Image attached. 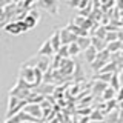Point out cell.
<instances>
[{
    "label": "cell",
    "instance_id": "cell-1",
    "mask_svg": "<svg viewBox=\"0 0 123 123\" xmlns=\"http://www.w3.org/2000/svg\"><path fill=\"white\" fill-rule=\"evenodd\" d=\"M20 80H23L29 88H36V68L23 65L20 69Z\"/></svg>",
    "mask_w": 123,
    "mask_h": 123
},
{
    "label": "cell",
    "instance_id": "cell-2",
    "mask_svg": "<svg viewBox=\"0 0 123 123\" xmlns=\"http://www.w3.org/2000/svg\"><path fill=\"white\" fill-rule=\"evenodd\" d=\"M26 100H20L17 97H12V95H9V102H8V111H6V118L12 117V115H15L17 112H20V111L25 108L26 105Z\"/></svg>",
    "mask_w": 123,
    "mask_h": 123
},
{
    "label": "cell",
    "instance_id": "cell-3",
    "mask_svg": "<svg viewBox=\"0 0 123 123\" xmlns=\"http://www.w3.org/2000/svg\"><path fill=\"white\" fill-rule=\"evenodd\" d=\"M111 60V54L106 51V49H103V51H100L97 52V57H95V60L91 63V68L94 69L95 72H98L100 69H102L105 65L108 63V62Z\"/></svg>",
    "mask_w": 123,
    "mask_h": 123
},
{
    "label": "cell",
    "instance_id": "cell-4",
    "mask_svg": "<svg viewBox=\"0 0 123 123\" xmlns=\"http://www.w3.org/2000/svg\"><path fill=\"white\" fill-rule=\"evenodd\" d=\"M22 111L25 114H28L29 117H32L34 120H37V122H40L42 118H43V111H42V108H40L38 103H26Z\"/></svg>",
    "mask_w": 123,
    "mask_h": 123
},
{
    "label": "cell",
    "instance_id": "cell-5",
    "mask_svg": "<svg viewBox=\"0 0 123 123\" xmlns=\"http://www.w3.org/2000/svg\"><path fill=\"white\" fill-rule=\"evenodd\" d=\"M3 29L6 31V32L12 34V36H18V34H23L28 31V28L25 26V23H23V20H12L9 23H6L5 26H3Z\"/></svg>",
    "mask_w": 123,
    "mask_h": 123
},
{
    "label": "cell",
    "instance_id": "cell-6",
    "mask_svg": "<svg viewBox=\"0 0 123 123\" xmlns=\"http://www.w3.org/2000/svg\"><path fill=\"white\" fill-rule=\"evenodd\" d=\"M36 5L42 9H45L46 12H49L51 15L59 14V0H37Z\"/></svg>",
    "mask_w": 123,
    "mask_h": 123
},
{
    "label": "cell",
    "instance_id": "cell-7",
    "mask_svg": "<svg viewBox=\"0 0 123 123\" xmlns=\"http://www.w3.org/2000/svg\"><path fill=\"white\" fill-rule=\"evenodd\" d=\"M59 72L63 77H69L74 74V69H75V63L72 62L71 59H62L60 63H59Z\"/></svg>",
    "mask_w": 123,
    "mask_h": 123
},
{
    "label": "cell",
    "instance_id": "cell-8",
    "mask_svg": "<svg viewBox=\"0 0 123 123\" xmlns=\"http://www.w3.org/2000/svg\"><path fill=\"white\" fill-rule=\"evenodd\" d=\"M38 20H40V14H38V11L34 9V8H32V9H29L28 12H26V15L23 17V23H25V26L28 29L36 28Z\"/></svg>",
    "mask_w": 123,
    "mask_h": 123
},
{
    "label": "cell",
    "instance_id": "cell-9",
    "mask_svg": "<svg viewBox=\"0 0 123 123\" xmlns=\"http://www.w3.org/2000/svg\"><path fill=\"white\" fill-rule=\"evenodd\" d=\"M59 34H60V42H62V45H69V43H72V42H75V40H77V37H75L68 28L60 29V31H59Z\"/></svg>",
    "mask_w": 123,
    "mask_h": 123
},
{
    "label": "cell",
    "instance_id": "cell-10",
    "mask_svg": "<svg viewBox=\"0 0 123 123\" xmlns=\"http://www.w3.org/2000/svg\"><path fill=\"white\" fill-rule=\"evenodd\" d=\"M123 115V111H120L118 108H114V109H111L109 112L105 114V117H103V120H105L106 123H115Z\"/></svg>",
    "mask_w": 123,
    "mask_h": 123
},
{
    "label": "cell",
    "instance_id": "cell-11",
    "mask_svg": "<svg viewBox=\"0 0 123 123\" xmlns=\"http://www.w3.org/2000/svg\"><path fill=\"white\" fill-rule=\"evenodd\" d=\"M52 54H55V52H54V49H52V46H51V42H49V38H48V40L40 46V49H38V55H42V57H51Z\"/></svg>",
    "mask_w": 123,
    "mask_h": 123
},
{
    "label": "cell",
    "instance_id": "cell-12",
    "mask_svg": "<svg viewBox=\"0 0 123 123\" xmlns=\"http://www.w3.org/2000/svg\"><path fill=\"white\" fill-rule=\"evenodd\" d=\"M106 51L109 54H115V52H120L123 51V43L120 40H115V42H111V43L106 45Z\"/></svg>",
    "mask_w": 123,
    "mask_h": 123
},
{
    "label": "cell",
    "instance_id": "cell-13",
    "mask_svg": "<svg viewBox=\"0 0 123 123\" xmlns=\"http://www.w3.org/2000/svg\"><path fill=\"white\" fill-rule=\"evenodd\" d=\"M91 46L95 49L97 52L103 51V49H106V42L102 40V38H97V37H92L91 38Z\"/></svg>",
    "mask_w": 123,
    "mask_h": 123
},
{
    "label": "cell",
    "instance_id": "cell-14",
    "mask_svg": "<svg viewBox=\"0 0 123 123\" xmlns=\"http://www.w3.org/2000/svg\"><path fill=\"white\" fill-rule=\"evenodd\" d=\"M49 42H51V46H52L54 52H57V51L60 49V46H62V42H60V34H59V31H55V32H54L52 36L49 37Z\"/></svg>",
    "mask_w": 123,
    "mask_h": 123
},
{
    "label": "cell",
    "instance_id": "cell-15",
    "mask_svg": "<svg viewBox=\"0 0 123 123\" xmlns=\"http://www.w3.org/2000/svg\"><path fill=\"white\" fill-rule=\"evenodd\" d=\"M75 43L80 48V51H85L86 48H89V46H91V37H88V36L86 37H77Z\"/></svg>",
    "mask_w": 123,
    "mask_h": 123
},
{
    "label": "cell",
    "instance_id": "cell-16",
    "mask_svg": "<svg viewBox=\"0 0 123 123\" xmlns=\"http://www.w3.org/2000/svg\"><path fill=\"white\" fill-rule=\"evenodd\" d=\"M115 94H117V91H115L114 88L108 86L106 89L102 92V98L105 100V102H109V100H115Z\"/></svg>",
    "mask_w": 123,
    "mask_h": 123
},
{
    "label": "cell",
    "instance_id": "cell-17",
    "mask_svg": "<svg viewBox=\"0 0 123 123\" xmlns=\"http://www.w3.org/2000/svg\"><path fill=\"white\" fill-rule=\"evenodd\" d=\"M95 57H97V51H95V49L92 48V46H89V48L85 49V60H86L89 65L95 60Z\"/></svg>",
    "mask_w": 123,
    "mask_h": 123
},
{
    "label": "cell",
    "instance_id": "cell-18",
    "mask_svg": "<svg viewBox=\"0 0 123 123\" xmlns=\"http://www.w3.org/2000/svg\"><path fill=\"white\" fill-rule=\"evenodd\" d=\"M108 86H109V85H108L106 82H102V80H97V82L94 83V86H92V89H94V94H97V92H98V94H102V92L105 91Z\"/></svg>",
    "mask_w": 123,
    "mask_h": 123
},
{
    "label": "cell",
    "instance_id": "cell-19",
    "mask_svg": "<svg viewBox=\"0 0 123 123\" xmlns=\"http://www.w3.org/2000/svg\"><path fill=\"white\" fill-rule=\"evenodd\" d=\"M79 52H80V48L77 46L75 42H72V43H69V45H68V54H69V59H71V57L79 55Z\"/></svg>",
    "mask_w": 123,
    "mask_h": 123
},
{
    "label": "cell",
    "instance_id": "cell-20",
    "mask_svg": "<svg viewBox=\"0 0 123 123\" xmlns=\"http://www.w3.org/2000/svg\"><path fill=\"white\" fill-rule=\"evenodd\" d=\"M115 40H118V31H108V32H106V37H105L106 45L111 43V42H115Z\"/></svg>",
    "mask_w": 123,
    "mask_h": 123
},
{
    "label": "cell",
    "instance_id": "cell-21",
    "mask_svg": "<svg viewBox=\"0 0 123 123\" xmlns=\"http://www.w3.org/2000/svg\"><path fill=\"white\" fill-rule=\"evenodd\" d=\"M37 3V0H22L20 2V6L23 8V9H26V11H29V9H32V6Z\"/></svg>",
    "mask_w": 123,
    "mask_h": 123
},
{
    "label": "cell",
    "instance_id": "cell-22",
    "mask_svg": "<svg viewBox=\"0 0 123 123\" xmlns=\"http://www.w3.org/2000/svg\"><path fill=\"white\" fill-rule=\"evenodd\" d=\"M106 28L105 26H98V29H95V37L97 38H102V40H105V37H106Z\"/></svg>",
    "mask_w": 123,
    "mask_h": 123
},
{
    "label": "cell",
    "instance_id": "cell-23",
    "mask_svg": "<svg viewBox=\"0 0 123 123\" xmlns=\"http://www.w3.org/2000/svg\"><path fill=\"white\" fill-rule=\"evenodd\" d=\"M103 117H105V114H103L100 109H97V111H92L91 118H92L94 122H97V120H98V122H102V120H103Z\"/></svg>",
    "mask_w": 123,
    "mask_h": 123
},
{
    "label": "cell",
    "instance_id": "cell-24",
    "mask_svg": "<svg viewBox=\"0 0 123 123\" xmlns=\"http://www.w3.org/2000/svg\"><path fill=\"white\" fill-rule=\"evenodd\" d=\"M115 100H117V103L123 102V86H120V89H117V94H115Z\"/></svg>",
    "mask_w": 123,
    "mask_h": 123
},
{
    "label": "cell",
    "instance_id": "cell-25",
    "mask_svg": "<svg viewBox=\"0 0 123 123\" xmlns=\"http://www.w3.org/2000/svg\"><path fill=\"white\" fill-rule=\"evenodd\" d=\"M114 6L117 11H123V0H114Z\"/></svg>",
    "mask_w": 123,
    "mask_h": 123
},
{
    "label": "cell",
    "instance_id": "cell-26",
    "mask_svg": "<svg viewBox=\"0 0 123 123\" xmlns=\"http://www.w3.org/2000/svg\"><path fill=\"white\" fill-rule=\"evenodd\" d=\"M80 2H82V0H68V5L71 8H79Z\"/></svg>",
    "mask_w": 123,
    "mask_h": 123
},
{
    "label": "cell",
    "instance_id": "cell-27",
    "mask_svg": "<svg viewBox=\"0 0 123 123\" xmlns=\"http://www.w3.org/2000/svg\"><path fill=\"white\" fill-rule=\"evenodd\" d=\"M117 74H118V82H120V86H123V68L117 72Z\"/></svg>",
    "mask_w": 123,
    "mask_h": 123
},
{
    "label": "cell",
    "instance_id": "cell-28",
    "mask_svg": "<svg viewBox=\"0 0 123 123\" xmlns=\"http://www.w3.org/2000/svg\"><path fill=\"white\" fill-rule=\"evenodd\" d=\"M9 3H12L11 0H0V8H5V6H8Z\"/></svg>",
    "mask_w": 123,
    "mask_h": 123
},
{
    "label": "cell",
    "instance_id": "cell-29",
    "mask_svg": "<svg viewBox=\"0 0 123 123\" xmlns=\"http://www.w3.org/2000/svg\"><path fill=\"white\" fill-rule=\"evenodd\" d=\"M48 123H60V122H59V118H57V117H54V118H49Z\"/></svg>",
    "mask_w": 123,
    "mask_h": 123
},
{
    "label": "cell",
    "instance_id": "cell-30",
    "mask_svg": "<svg viewBox=\"0 0 123 123\" xmlns=\"http://www.w3.org/2000/svg\"><path fill=\"white\" fill-rule=\"evenodd\" d=\"M2 15H3V8H0V20H2Z\"/></svg>",
    "mask_w": 123,
    "mask_h": 123
},
{
    "label": "cell",
    "instance_id": "cell-31",
    "mask_svg": "<svg viewBox=\"0 0 123 123\" xmlns=\"http://www.w3.org/2000/svg\"><path fill=\"white\" fill-rule=\"evenodd\" d=\"M98 2H100V3H108L109 0H98Z\"/></svg>",
    "mask_w": 123,
    "mask_h": 123
},
{
    "label": "cell",
    "instance_id": "cell-32",
    "mask_svg": "<svg viewBox=\"0 0 123 123\" xmlns=\"http://www.w3.org/2000/svg\"><path fill=\"white\" fill-rule=\"evenodd\" d=\"M11 2H12V3H20L22 0H11Z\"/></svg>",
    "mask_w": 123,
    "mask_h": 123
},
{
    "label": "cell",
    "instance_id": "cell-33",
    "mask_svg": "<svg viewBox=\"0 0 123 123\" xmlns=\"http://www.w3.org/2000/svg\"><path fill=\"white\" fill-rule=\"evenodd\" d=\"M23 123H38V122H23Z\"/></svg>",
    "mask_w": 123,
    "mask_h": 123
},
{
    "label": "cell",
    "instance_id": "cell-34",
    "mask_svg": "<svg viewBox=\"0 0 123 123\" xmlns=\"http://www.w3.org/2000/svg\"><path fill=\"white\" fill-rule=\"evenodd\" d=\"M120 32H123V28H122V29H120Z\"/></svg>",
    "mask_w": 123,
    "mask_h": 123
},
{
    "label": "cell",
    "instance_id": "cell-35",
    "mask_svg": "<svg viewBox=\"0 0 123 123\" xmlns=\"http://www.w3.org/2000/svg\"><path fill=\"white\" fill-rule=\"evenodd\" d=\"M92 123H97V122H92Z\"/></svg>",
    "mask_w": 123,
    "mask_h": 123
}]
</instances>
